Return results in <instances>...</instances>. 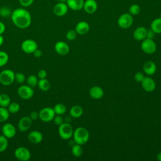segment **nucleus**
I'll return each instance as SVG.
<instances>
[{"label": "nucleus", "instance_id": "obj_41", "mask_svg": "<svg viewBox=\"0 0 161 161\" xmlns=\"http://www.w3.org/2000/svg\"><path fill=\"white\" fill-rule=\"evenodd\" d=\"M47 73L46 70L44 69H40V70H38L37 74V77L38 78H39V79H45L47 77Z\"/></svg>", "mask_w": 161, "mask_h": 161}, {"label": "nucleus", "instance_id": "obj_39", "mask_svg": "<svg viewBox=\"0 0 161 161\" xmlns=\"http://www.w3.org/2000/svg\"><path fill=\"white\" fill-rule=\"evenodd\" d=\"M34 1L35 0H19V2L21 6L26 8L31 6L33 3Z\"/></svg>", "mask_w": 161, "mask_h": 161}, {"label": "nucleus", "instance_id": "obj_12", "mask_svg": "<svg viewBox=\"0 0 161 161\" xmlns=\"http://www.w3.org/2000/svg\"><path fill=\"white\" fill-rule=\"evenodd\" d=\"M32 120L29 116H25L21 118L18 123V128L21 132L28 131L31 126Z\"/></svg>", "mask_w": 161, "mask_h": 161}, {"label": "nucleus", "instance_id": "obj_18", "mask_svg": "<svg viewBox=\"0 0 161 161\" xmlns=\"http://www.w3.org/2000/svg\"><path fill=\"white\" fill-rule=\"evenodd\" d=\"M90 30L89 24L86 21H81L77 23L75 27V30L78 35H83L88 33Z\"/></svg>", "mask_w": 161, "mask_h": 161}, {"label": "nucleus", "instance_id": "obj_49", "mask_svg": "<svg viewBox=\"0 0 161 161\" xmlns=\"http://www.w3.org/2000/svg\"><path fill=\"white\" fill-rule=\"evenodd\" d=\"M58 2H60V3H67V0H57Z\"/></svg>", "mask_w": 161, "mask_h": 161}, {"label": "nucleus", "instance_id": "obj_45", "mask_svg": "<svg viewBox=\"0 0 161 161\" xmlns=\"http://www.w3.org/2000/svg\"><path fill=\"white\" fill-rule=\"evenodd\" d=\"M6 30V26L4 23L0 21V35H2L4 33Z\"/></svg>", "mask_w": 161, "mask_h": 161}, {"label": "nucleus", "instance_id": "obj_22", "mask_svg": "<svg viewBox=\"0 0 161 161\" xmlns=\"http://www.w3.org/2000/svg\"><path fill=\"white\" fill-rule=\"evenodd\" d=\"M90 96L94 99H99L103 97L104 91L101 87L97 86H92L89 90Z\"/></svg>", "mask_w": 161, "mask_h": 161}, {"label": "nucleus", "instance_id": "obj_32", "mask_svg": "<svg viewBox=\"0 0 161 161\" xmlns=\"http://www.w3.org/2000/svg\"><path fill=\"white\" fill-rule=\"evenodd\" d=\"M7 109H8V111L9 112V113L14 114V113H18L19 111L20 105L18 103H16V102L10 103L9 106L7 107Z\"/></svg>", "mask_w": 161, "mask_h": 161}, {"label": "nucleus", "instance_id": "obj_38", "mask_svg": "<svg viewBox=\"0 0 161 161\" xmlns=\"http://www.w3.org/2000/svg\"><path fill=\"white\" fill-rule=\"evenodd\" d=\"M54 123L57 125V126H59L61 124H62L64 123V118H62V116L61 115H58L57 114V116H55L53 120Z\"/></svg>", "mask_w": 161, "mask_h": 161}, {"label": "nucleus", "instance_id": "obj_20", "mask_svg": "<svg viewBox=\"0 0 161 161\" xmlns=\"http://www.w3.org/2000/svg\"><path fill=\"white\" fill-rule=\"evenodd\" d=\"M66 3L69 9L77 11L83 9L84 0H67Z\"/></svg>", "mask_w": 161, "mask_h": 161}, {"label": "nucleus", "instance_id": "obj_36", "mask_svg": "<svg viewBox=\"0 0 161 161\" xmlns=\"http://www.w3.org/2000/svg\"><path fill=\"white\" fill-rule=\"evenodd\" d=\"M77 35V33L75 30H70L66 33L65 37L67 40L69 41H73L76 38Z\"/></svg>", "mask_w": 161, "mask_h": 161}, {"label": "nucleus", "instance_id": "obj_19", "mask_svg": "<svg viewBox=\"0 0 161 161\" xmlns=\"http://www.w3.org/2000/svg\"><path fill=\"white\" fill-rule=\"evenodd\" d=\"M147 29L143 26L136 28L133 33V38L136 41H142L147 37Z\"/></svg>", "mask_w": 161, "mask_h": 161}, {"label": "nucleus", "instance_id": "obj_8", "mask_svg": "<svg viewBox=\"0 0 161 161\" xmlns=\"http://www.w3.org/2000/svg\"><path fill=\"white\" fill-rule=\"evenodd\" d=\"M14 155L15 158L19 161H28L31 158V152L26 147H19L14 150Z\"/></svg>", "mask_w": 161, "mask_h": 161}, {"label": "nucleus", "instance_id": "obj_42", "mask_svg": "<svg viewBox=\"0 0 161 161\" xmlns=\"http://www.w3.org/2000/svg\"><path fill=\"white\" fill-rule=\"evenodd\" d=\"M29 117L31 118L32 121L36 120L38 118V112H36L35 111H33L30 113Z\"/></svg>", "mask_w": 161, "mask_h": 161}, {"label": "nucleus", "instance_id": "obj_13", "mask_svg": "<svg viewBox=\"0 0 161 161\" xmlns=\"http://www.w3.org/2000/svg\"><path fill=\"white\" fill-rule=\"evenodd\" d=\"M69 10V7L65 3H57L53 8V13L57 16H65Z\"/></svg>", "mask_w": 161, "mask_h": 161}, {"label": "nucleus", "instance_id": "obj_6", "mask_svg": "<svg viewBox=\"0 0 161 161\" xmlns=\"http://www.w3.org/2000/svg\"><path fill=\"white\" fill-rule=\"evenodd\" d=\"M55 116L53 108L50 107H45L42 108L38 112V118L43 122L48 123L53 120Z\"/></svg>", "mask_w": 161, "mask_h": 161}, {"label": "nucleus", "instance_id": "obj_31", "mask_svg": "<svg viewBox=\"0 0 161 161\" xmlns=\"http://www.w3.org/2000/svg\"><path fill=\"white\" fill-rule=\"evenodd\" d=\"M8 138L3 135H0V153L4 152L8 147Z\"/></svg>", "mask_w": 161, "mask_h": 161}, {"label": "nucleus", "instance_id": "obj_11", "mask_svg": "<svg viewBox=\"0 0 161 161\" xmlns=\"http://www.w3.org/2000/svg\"><path fill=\"white\" fill-rule=\"evenodd\" d=\"M2 133L7 138H12L16 134V129L14 125L10 123H5L2 126Z\"/></svg>", "mask_w": 161, "mask_h": 161}, {"label": "nucleus", "instance_id": "obj_2", "mask_svg": "<svg viewBox=\"0 0 161 161\" xmlns=\"http://www.w3.org/2000/svg\"><path fill=\"white\" fill-rule=\"evenodd\" d=\"M72 136L75 143L82 145L89 140V133L86 128L80 126L74 130Z\"/></svg>", "mask_w": 161, "mask_h": 161}, {"label": "nucleus", "instance_id": "obj_17", "mask_svg": "<svg viewBox=\"0 0 161 161\" xmlns=\"http://www.w3.org/2000/svg\"><path fill=\"white\" fill-rule=\"evenodd\" d=\"M28 140L33 144H38L43 140V135L38 130H33L28 133Z\"/></svg>", "mask_w": 161, "mask_h": 161}, {"label": "nucleus", "instance_id": "obj_21", "mask_svg": "<svg viewBox=\"0 0 161 161\" xmlns=\"http://www.w3.org/2000/svg\"><path fill=\"white\" fill-rule=\"evenodd\" d=\"M143 72L148 75H152L154 74L157 70L155 64L152 60H148L145 62L143 65Z\"/></svg>", "mask_w": 161, "mask_h": 161}, {"label": "nucleus", "instance_id": "obj_28", "mask_svg": "<svg viewBox=\"0 0 161 161\" xmlns=\"http://www.w3.org/2000/svg\"><path fill=\"white\" fill-rule=\"evenodd\" d=\"M9 114L7 108L0 106V123L6 121L9 117Z\"/></svg>", "mask_w": 161, "mask_h": 161}, {"label": "nucleus", "instance_id": "obj_3", "mask_svg": "<svg viewBox=\"0 0 161 161\" xmlns=\"http://www.w3.org/2000/svg\"><path fill=\"white\" fill-rule=\"evenodd\" d=\"M58 133L63 140H69L73 135L74 130L69 123H63L58 126Z\"/></svg>", "mask_w": 161, "mask_h": 161}, {"label": "nucleus", "instance_id": "obj_46", "mask_svg": "<svg viewBox=\"0 0 161 161\" xmlns=\"http://www.w3.org/2000/svg\"><path fill=\"white\" fill-rule=\"evenodd\" d=\"M4 43V38L2 36V35H0V47Z\"/></svg>", "mask_w": 161, "mask_h": 161}, {"label": "nucleus", "instance_id": "obj_50", "mask_svg": "<svg viewBox=\"0 0 161 161\" xmlns=\"http://www.w3.org/2000/svg\"><path fill=\"white\" fill-rule=\"evenodd\" d=\"M159 17H160V18H161V13H160V14H159Z\"/></svg>", "mask_w": 161, "mask_h": 161}, {"label": "nucleus", "instance_id": "obj_47", "mask_svg": "<svg viewBox=\"0 0 161 161\" xmlns=\"http://www.w3.org/2000/svg\"><path fill=\"white\" fill-rule=\"evenodd\" d=\"M157 159L158 160V161H161V152H159L157 155Z\"/></svg>", "mask_w": 161, "mask_h": 161}, {"label": "nucleus", "instance_id": "obj_10", "mask_svg": "<svg viewBox=\"0 0 161 161\" xmlns=\"http://www.w3.org/2000/svg\"><path fill=\"white\" fill-rule=\"evenodd\" d=\"M21 48L26 53H33L38 48V45L32 39H26L21 43Z\"/></svg>", "mask_w": 161, "mask_h": 161}, {"label": "nucleus", "instance_id": "obj_24", "mask_svg": "<svg viewBox=\"0 0 161 161\" xmlns=\"http://www.w3.org/2000/svg\"><path fill=\"white\" fill-rule=\"evenodd\" d=\"M150 29L155 33H161V18H157L151 22Z\"/></svg>", "mask_w": 161, "mask_h": 161}, {"label": "nucleus", "instance_id": "obj_15", "mask_svg": "<svg viewBox=\"0 0 161 161\" xmlns=\"http://www.w3.org/2000/svg\"><path fill=\"white\" fill-rule=\"evenodd\" d=\"M54 49L56 53L60 55H65L69 52L70 50L69 45L63 41L57 42L55 44Z\"/></svg>", "mask_w": 161, "mask_h": 161}, {"label": "nucleus", "instance_id": "obj_35", "mask_svg": "<svg viewBox=\"0 0 161 161\" xmlns=\"http://www.w3.org/2000/svg\"><path fill=\"white\" fill-rule=\"evenodd\" d=\"M12 13L11 10L6 6H3L0 8V16L4 18H8L11 16Z\"/></svg>", "mask_w": 161, "mask_h": 161}, {"label": "nucleus", "instance_id": "obj_48", "mask_svg": "<svg viewBox=\"0 0 161 161\" xmlns=\"http://www.w3.org/2000/svg\"><path fill=\"white\" fill-rule=\"evenodd\" d=\"M66 123H69L70 122V121L71 120V119H70V118H67V117H66L65 118V119H64Z\"/></svg>", "mask_w": 161, "mask_h": 161}, {"label": "nucleus", "instance_id": "obj_7", "mask_svg": "<svg viewBox=\"0 0 161 161\" xmlns=\"http://www.w3.org/2000/svg\"><path fill=\"white\" fill-rule=\"evenodd\" d=\"M17 94L20 98L28 100L31 99L34 95V90L33 87L28 85H21L18 87Z\"/></svg>", "mask_w": 161, "mask_h": 161}, {"label": "nucleus", "instance_id": "obj_43", "mask_svg": "<svg viewBox=\"0 0 161 161\" xmlns=\"http://www.w3.org/2000/svg\"><path fill=\"white\" fill-rule=\"evenodd\" d=\"M156 33L151 29L147 30V38H149V39H153L155 37V35Z\"/></svg>", "mask_w": 161, "mask_h": 161}, {"label": "nucleus", "instance_id": "obj_26", "mask_svg": "<svg viewBox=\"0 0 161 161\" xmlns=\"http://www.w3.org/2000/svg\"><path fill=\"white\" fill-rule=\"evenodd\" d=\"M11 103V98L8 94L2 93L0 94V106L7 108Z\"/></svg>", "mask_w": 161, "mask_h": 161}, {"label": "nucleus", "instance_id": "obj_40", "mask_svg": "<svg viewBox=\"0 0 161 161\" xmlns=\"http://www.w3.org/2000/svg\"><path fill=\"white\" fill-rule=\"evenodd\" d=\"M144 75L142 72H136L135 75H134V79L135 80L136 82H141L142 80H143V79L144 78Z\"/></svg>", "mask_w": 161, "mask_h": 161}, {"label": "nucleus", "instance_id": "obj_34", "mask_svg": "<svg viewBox=\"0 0 161 161\" xmlns=\"http://www.w3.org/2000/svg\"><path fill=\"white\" fill-rule=\"evenodd\" d=\"M9 60L8 54L4 51H0V67L5 65Z\"/></svg>", "mask_w": 161, "mask_h": 161}, {"label": "nucleus", "instance_id": "obj_16", "mask_svg": "<svg viewBox=\"0 0 161 161\" xmlns=\"http://www.w3.org/2000/svg\"><path fill=\"white\" fill-rule=\"evenodd\" d=\"M98 4L96 0H86L84 1L83 9L87 14H93L97 9Z\"/></svg>", "mask_w": 161, "mask_h": 161}, {"label": "nucleus", "instance_id": "obj_44", "mask_svg": "<svg viewBox=\"0 0 161 161\" xmlns=\"http://www.w3.org/2000/svg\"><path fill=\"white\" fill-rule=\"evenodd\" d=\"M33 55H34L35 57L39 58V57H40L42 55V51H41L40 50H39V49L37 48V49L33 53Z\"/></svg>", "mask_w": 161, "mask_h": 161}, {"label": "nucleus", "instance_id": "obj_9", "mask_svg": "<svg viewBox=\"0 0 161 161\" xmlns=\"http://www.w3.org/2000/svg\"><path fill=\"white\" fill-rule=\"evenodd\" d=\"M141 49L146 53L152 54L155 52L157 50V45L153 39L146 38L142 42Z\"/></svg>", "mask_w": 161, "mask_h": 161}, {"label": "nucleus", "instance_id": "obj_29", "mask_svg": "<svg viewBox=\"0 0 161 161\" xmlns=\"http://www.w3.org/2000/svg\"><path fill=\"white\" fill-rule=\"evenodd\" d=\"M53 108L55 114H58V115H62L65 114L67 110L66 106L62 103H58L55 104Z\"/></svg>", "mask_w": 161, "mask_h": 161}, {"label": "nucleus", "instance_id": "obj_30", "mask_svg": "<svg viewBox=\"0 0 161 161\" xmlns=\"http://www.w3.org/2000/svg\"><path fill=\"white\" fill-rule=\"evenodd\" d=\"M38 82V77H36L35 75H33V74L32 75H30L26 78L27 85H28L29 86H30V87H31L33 88L36 87V86H37Z\"/></svg>", "mask_w": 161, "mask_h": 161}, {"label": "nucleus", "instance_id": "obj_23", "mask_svg": "<svg viewBox=\"0 0 161 161\" xmlns=\"http://www.w3.org/2000/svg\"><path fill=\"white\" fill-rule=\"evenodd\" d=\"M70 116L74 118H80L83 114V109L80 106L74 105L73 106L69 111Z\"/></svg>", "mask_w": 161, "mask_h": 161}, {"label": "nucleus", "instance_id": "obj_37", "mask_svg": "<svg viewBox=\"0 0 161 161\" xmlns=\"http://www.w3.org/2000/svg\"><path fill=\"white\" fill-rule=\"evenodd\" d=\"M26 77L24 74L21 72H17L15 74V77H14V80L19 83V84H23L25 81Z\"/></svg>", "mask_w": 161, "mask_h": 161}, {"label": "nucleus", "instance_id": "obj_5", "mask_svg": "<svg viewBox=\"0 0 161 161\" xmlns=\"http://www.w3.org/2000/svg\"><path fill=\"white\" fill-rule=\"evenodd\" d=\"M118 25L122 29H127L131 26L133 23V18L129 13H123L118 19Z\"/></svg>", "mask_w": 161, "mask_h": 161}, {"label": "nucleus", "instance_id": "obj_4", "mask_svg": "<svg viewBox=\"0 0 161 161\" xmlns=\"http://www.w3.org/2000/svg\"><path fill=\"white\" fill-rule=\"evenodd\" d=\"M15 73L11 69H4L0 72V83L3 86H10L14 81Z\"/></svg>", "mask_w": 161, "mask_h": 161}, {"label": "nucleus", "instance_id": "obj_1", "mask_svg": "<svg viewBox=\"0 0 161 161\" xmlns=\"http://www.w3.org/2000/svg\"><path fill=\"white\" fill-rule=\"evenodd\" d=\"M11 18L13 23L18 28L25 29L31 23L30 13L25 8H17L12 11Z\"/></svg>", "mask_w": 161, "mask_h": 161}, {"label": "nucleus", "instance_id": "obj_25", "mask_svg": "<svg viewBox=\"0 0 161 161\" xmlns=\"http://www.w3.org/2000/svg\"><path fill=\"white\" fill-rule=\"evenodd\" d=\"M37 86L41 91H47L50 89L51 84L49 80L46 78H45V79H40L38 80Z\"/></svg>", "mask_w": 161, "mask_h": 161}, {"label": "nucleus", "instance_id": "obj_14", "mask_svg": "<svg viewBox=\"0 0 161 161\" xmlns=\"http://www.w3.org/2000/svg\"><path fill=\"white\" fill-rule=\"evenodd\" d=\"M141 85L143 90L148 92L153 91L156 87V84L155 80L148 76L144 77L141 82Z\"/></svg>", "mask_w": 161, "mask_h": 161}, {"label": "nucleus", "instance_id": "obj_27", "mask_svg": "<svg viewBox=\"0 0 161 161\" xmlns=\"http://www.w3.org/2000/svg\"><path fill=\"white\" fill-rule=\"evenodd\" d=\"M72 153L75 157H80L83 153V149L80 145L75 143L72 146Z\"/></svg>", "mask_w": 161, "mask_h": 161}, {"label": "nucleus", "instance_id": "obj_33", "mask_svg": "<svg viewBox=\"0 0 161 161\" xmlns=\"http://www.w3.org/2000/svg\"><path fill=\"white\" fill-rule=\"evenodd\" d=\"M140 12V7L137 4H133L129 7L128 13L132 16H136Z\"/></svg>", "mask_w": 161, "mask_h": 161}]
</instances>
